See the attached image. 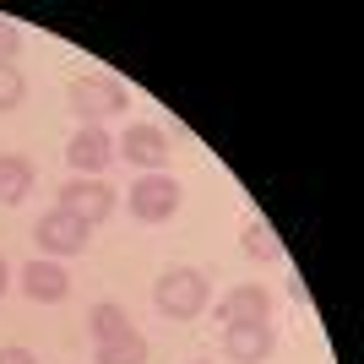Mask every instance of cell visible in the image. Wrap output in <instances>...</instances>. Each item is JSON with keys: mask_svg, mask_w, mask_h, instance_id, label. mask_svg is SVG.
Returning <instances> with one entry per match:
<instances>
[{"mask_svg": "<svg viewBox=\"0 0 364 364\" xmlns=\"http://www.w3.org/2000/svg\"><path fill=\"white\" fill-rule=\"evenodd\" d=\"M207 299H213V283H207V272H196V267H174V272H164L158 289H152V304H158L168 321H196L201 310H207Z\"/></svg>", "mask_w": 364, "mask_h": 364, "instance_id": "1", "label": "cell"}, {"mask_svg": "<svg viewBox=\"0 0 364 364\" xmlns=\"http://www.w3.org/2000/svg\"><path fill=\"white\" fill-rule=\"evenodd\" d=\"M125 109H131V92H125L114 76L87 71V76H76V82H71V114L82 125H104L109 114H125Z\"/></svg>", "mask_w": 364, "mask_h": 364, "instance_id": "2", "label": "cell"}, {"mask_svg": "<svg viewBox=\"0 0 364 364\" xmlns=\"http://www.w3.org/2000/svg\"><path fill=\"white\" fill-rule=\"evenodd\" d=\"M125 201H131L136 223H168V218L180 213V180L174 174H141Z\"/></svg>", "mask_w": 364, "mask_h": 364, "instance_id": "3", "label": "cell"}, {"mask_svg": "<svg viewBox=\"0 0 364 364\" xmlns=\"http://www.w3.org/2000/svg\"><path fill=\"white\" fill-rule=\"evenodd\" d=\"M87 234H92V228L76 223V218L60 213V207L44 213V218H38V228H33V240H38V250H44L49 261H55V256H82V250H87Z\"/></svg>", "mask_w": 364, "mask_h": 364, "instance_id": "4", "label": "cell"}, {"mask_svg": "<svg viewBox=\"0 0 364 364\" xmlns=\"http://www.w3.org/2000/svg\"><path fill=\"white\" fill-rule=\"evenodd\" d=\"M60 213H71L76 223H104L109 213H114V191H109L104 180H65L60 185Z\"/></svg>", "mask_w": 364, "mask_h": 364, "instance_id": "5", "label": "cell"}, {"mask_svg": "<svg viewBox=\"0 0 364 364\" xmlns=\"http://www.w3.org/2000/svg\"><path fill=\"white\" fill-rule=\"evenodd\" d=\"M218 321L223 326H267L272 321V294L261 283H240V289H228L218 299Z\"/></svg>", "mask_w": 364, "mask_h": 364, "instance_id": "6", "label": "cell"}, {"mask_svg": "<svg viewBox=\"0 0 364 364\" xmlns=\"http://www.w3.org/2000/svg\"><path fill=\"white\" fill-rule=\"evenodd\" d=\"M109 158H114V136H109L104 125H82L65 141V164L76 168V180H92L98 168H109Z\"/></svg>", "mask_w": 364, "mask_h": 364, "instance_id": "7", "label": "cell"}, {"mask_svg": "<svg viewBox=\"0 0 364 364\" xmlns=\"http://www.w3.org/2000/svg\"><path fill=\"white\" fill-rule=\"evenodd\" d=\"M114 152H120L125 164H141V168L158 174V164H168V136L158 125H125V136L114 141Z\"/></svg>", "mask_w": 364, "mask_h": 364, "instance_id": "8", "label": "cell"}, {"mask_svg": "<svg viewBox=\"0 0 364 364\" xmlns=\"http://www.w3.org/2000/svg\"><path fill=\"white\" fill-rule=\"evenodd\" d=\"M22 294H28L33 304H60L65 294H71V277H65L60 261H28V267H22Z\"/></svg>", "mask_w": 364, "mask_h": 364, "instance_id": "9", "label": "cell"}, {"mask_svg": "<svg viewBox=\"0 0 364 364\" xmlns=\"http://www.w3.org/2000/svg\"><path fill=\"white\" fill-rule=\"evenodd\" d=\"M272 348H277L272 326H228V332H223V353L234 364H261Z\"/></svg>", "mask_w": 364, "mask_h": 364, "instance_id": "10", "label": "cell"}, {"mask_svg": "<svg viewBox=\"0 0 364 364\" xmlns=\"http://www.w3.org/2000/svg\"><path fill=\"white\" fill-rule=\"evenodd\" d=\"M28 191H33V164L22 152H0V207H16Z\"/></svg>", "mask_w": 364, "mask_h": 364, "instance_id": "11", "label": "cell"}, {"mask_svg": "<svg viewBox=\"0 0 364 364\" xmlns=\"http://www.w3.org/2000/svg\"><path fill=\"white\" fill-rule=\"evenodd\" d=\"M87 332H92V343H114V337L136 332V326H131V316H125V304L104 299V304H92V310H87Z\"/></svg>", "mask_w": 364, "mask_h": 364, "instance_id": "12", "label": "cell"}, {"mask_svg": "<svg viewBox=\"0 0 364 364\" xmlns=\"http://www.w3.org/2000/svg\"><path fill=\"white\" fill-rule=\"evenodd\" d=\"M240 245H245V256H256V261H283V245H277L272 223H261V218H250V223H245Z\"/></svg>", "mask_w": 364, "mask_h": 364, "instance_id": "13", "label": "cell"}, {"mask_svg": "<svg viewBox=\"0 0 364 364\" xmlns=\"http://www.w3.org/2000/svg\"><path fill=\"white\" fill-rule=\"evenodd\" d=\"M98 364H147V337L125 332L114 343H98Z\"/></svg>", "mask_w": 364, "mask_h": 364, "instance_id": "14", "label": "cell"}, {"mask_svg": "<svg viewBox=\"0 0 364 364\" xmlns=\"http://www.w3.org/2000/svg\"><path fill=\"white\" fill-rule=\"evenodd\" d=\"M22 98H28V82H22V71H16V65H0V114H11Z\"/></svg>", "mask_w": 364, "mask_h": 364, "instance_id": "15", "label": "cell"}, {"mask_svg": "<svg viewBox=\"0 0 364 364\" xmlns=\"http://www.w3.org/2000/svg\"><path fill=\"white\" fill-rule=\"evenodd\" d=\"M16 49H22V33H16L11 22H0V65H11Z\"/></svg>", "mask_w": 364, "mask_h": 364, "instance_id": "16", "label": "cell"}, {"mask_svg": "<svg viewBox=\"0 0 364 364\" xmlns=\"http://www.w3.org/2000/svg\"><path fill=\"white\" fill-rule=\"evenodd\" d=\"M0 364H38V359H33V348H16L11 343V348H0Z\"/></svg>", "mask_w": 364, "mask_h": 364, "instance_id": "17", "label": "cell"}, {"mask_svg": "<svg viewBox=\"0 0 364 364\" xmlns=\"http://www.w3.org/2000/svg\"><path fill=\"white\" fill-rule=\"evenodd\" d=\"M11 289V267H6V256H0V294Z\"/></svg>", "mask_w": 364, "mask_h": 364, "instance_id": "18", "label": "cell"}]
</instances>
